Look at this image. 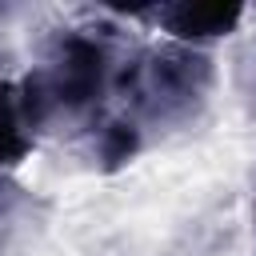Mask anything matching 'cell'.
<instances>
[{
    "mask_svg": "<svg viewBox=\"0 0 256 256\" xmlns=\"http://www.w3.org/2000/svg\"><path fill=\"white\" fill-rule=\"evenodd\" d=\"M104 76H108V56L96 40L88 36H68L60 40V52L52 60L48 72L32 76L28 80V96L20 100V112H24V124H40L52 108H84L92 104L100 92H104Z\"/></svg>",
    "mask_w": 256,
    "mask_h": 256,
    "instance_id": "cell-1",
    "label": "cell"
},
{
    "mask_svg": "<svg viewBox=\"0 0 256 256\" xmlns=\"http://www.w3.org/2000/svg\"><path fill=\"white\" fill-rule=\"evenodd\" d=\"M212 68L208 56L188 52V48H164L152 52L136 72H132V88L144 112L152 116H172L180 108H188L192 100H200V92L208 88Z\"/></svg>",
    "mask_w": 256,
    "mask_h": 256,
    "instance_id": "cell-2",
    "label": "cell"
},
{
    "mask_svg": "<svg viewBox=\"0 0 256 256\" xmlns=\"http://www.w3.org/2000/svg\"><path fill=\"white\" fill-rule=\"evenodd\" d=\"M160 20L180 40H212V36H228L240 24V4H176L164 8Z\"/></svg>",
    "mask_w": 256,
    "mask_h": 256,
    "instance_id": "cell-3",
    "label": "cell"
},
{
    "mask_svg": "<svg viewBox=\"0 0 256 256\" xmlns=\"http://www.w3.org/2000/svg\"><path fill=\"white\" fill-rule=\"evenodd\" d=\"M28 152V136H24V112H20V100L16 92L0 80V168L24 160Z\"/></svg>",
    "mask_w": 256,
    "mask_h": 256,
    "instance_id": "cell-4",
    "label": "cell"
},
{
    "mask_svg": "<svg viewBox=\"0 0 256 256\" xmlns=\"http://www.w3.org/2000/svg\"><path fill=\"white\" fill-rule=\"evenodd\" d=\"M132 152H136V132H132V124H108L104 136H100V160L124 164Z\"/></svg>",
    "mask_w": 256,
    "mask_h": 256,
    "instance_id": "cell-5",
    "label": "cell"
}]
</instances>
